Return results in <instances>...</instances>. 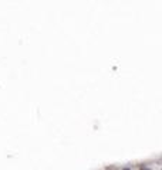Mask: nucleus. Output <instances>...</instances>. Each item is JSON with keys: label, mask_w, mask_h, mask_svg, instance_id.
Instances as JSON below:
<instances>
[]
</instances>
